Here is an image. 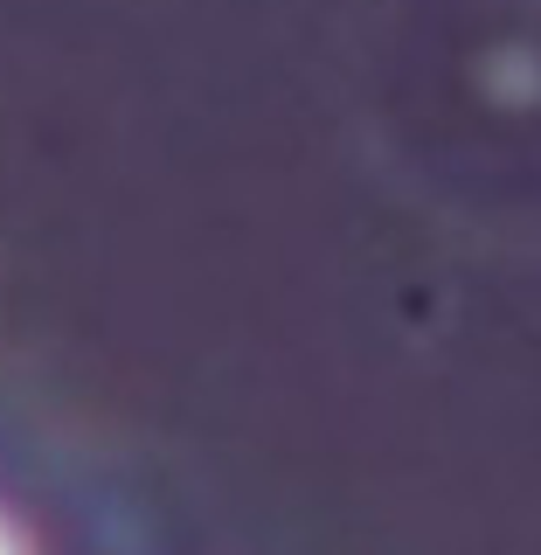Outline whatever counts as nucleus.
<instances>
[{"mask_svg":"<svg viewBox=\"0 0 541 555\" xmlns=\"http://www.w3.org/2000/svg\"><path fill=\"white\" fill-rule=\"evenodd\" d=\"M0 555H22V548H14V534H8V528H0Z\"/></svg>","mask_w":541,"mask_h":555,"instance_id":"obj_1","label":"nucleus"}]
</instances>
